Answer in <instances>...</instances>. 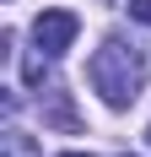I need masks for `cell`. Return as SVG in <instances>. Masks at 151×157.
<instances>
[{"label": "cell", "mask_w": 151, "mask_h": 157, "mask_svg": "<svg viewBox=\"0 0 151 157\" xmlns=\"http://www.w3.org/2000/svg\"><path fill=\"white\" fill-rule=\"evenodd\" d=\"M49 125L76 130V114H70V103H65V92H54V103H49Z\"/></svg>", "instance_id": "4"}, {"label": "cell", "mask_w": 151, "mask_h": 157, "mask_svg": "<svg viewBox=\"0 0 151 157\" xmlns=\"http://www.w3.org/2000/svg\"><path fill=\"white\" fill-rule=\"evenodd\" d=\"M0 157H43V152H38V141H32V136L6 130V136H0Z\"/></svg>", "instance_id": "3"}, {"label": "cell", "mask_w": 151, "mask_h": 157, "mask_svg": "<svg viewBox=\"0 0 151 157\" xmlns=\"http://www.w3.org/2000/svg\"><path fill=\"white\" fill-rule=\"evenodd\" d=\"M87 76H92V87L103 92L108 109H130L140 98V87H146V76H151V60H146V49L124 44V38H103V49H97L92 65H87Z\"/></svg>", "instance_id": "1"}, {"label": "cell", "mask_w": 151, "mask_h": 157, "mask_svg": "<svg viewBox=\"0 0 151 157\" xmlns=\"http://www.w3.org/2000/svg\"><path fill=\"white\" fill-rule=\"evenodd\" d=\"M124 157H130V152H124Z\"/></svg>", "instance_id": "8"}, {"label": "cell", "mask_w": 151, "mask_h": 157, "mask_svg": "<svg viewBox=\"0 0 151 157\" xmlns=\"http://www.w3.org/2000/svg\"><path fill=\"white\" fill-rule=\"evenodd\" d=\"M60 157H92V152H60Z\"/></svg>", "instance_id": "6"}, {"label": "cell", "mask_w": 151, "mask_h": 157, "mask_svg": "<svg viewBox=\"0 0 151 157\" xmlns=\"http://www.w3.org/2000/svg\"><path fill=\"white\" fill-rule=\"evenodd\" d=\"M130 16H135V22H146V27H151V0H130Z\"/></svg>", "instance_id": "5"}, {"label": "cell", "mask_w": 151, "mask_h": 157, "mask_svg": "<svg viewBox=\"0 0 151 157\" xmlns=\"http://www.w3.org/2000/svg\"><path fill=\"white\" fill-rule=\"evenodd\" d=\"M76 33H81V16L76 11H43L38 22H32V44L43 49L49 60H60L65 49L76 44Z\"/></svg>", "instance_id": "2"}, {"label": "cell", "mask_w": 151, "mask_h": 157, "mask_svg": "<svg viewBox=\"0 0 151 157\" xmlns=\"http://www.w3.org/2000/svg\"><path fill=\"white\" fill-rule=\"evenodd\" d=\"M146 136H151V130H146Z\"/></svg>", "instance_id": "7"}]
</instances>
